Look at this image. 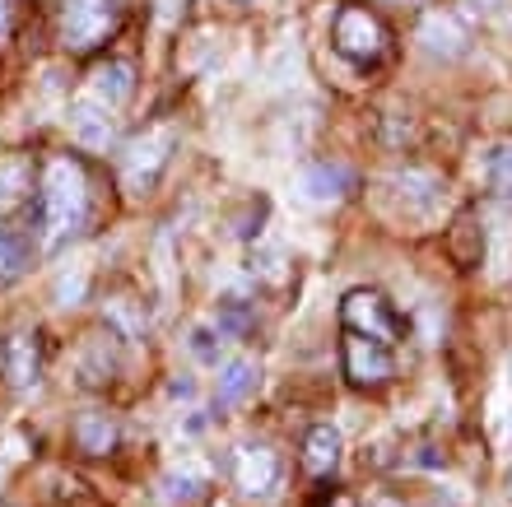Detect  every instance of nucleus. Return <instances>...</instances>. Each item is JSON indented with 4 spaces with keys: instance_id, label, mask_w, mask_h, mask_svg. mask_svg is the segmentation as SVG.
Returning a JSON list of instances; mask_svg holds the SVG:
<instances>
[{
    "instance_id": "obj_1",
    "label": "nucleus",
    "mask_w": 512,
    "mask_h": 507,
    "mask_svg": "<svg viewBox=\"0 0 512 507\" xmlns=\"http://www.w3.org/2000/svg\"><path fill=\"white\" fill-rule=\"evenodd\" d=\"M89 210V187H84L80 163L56 159L42 177V228H47V247H61L66 238H75Z\"/></svg>"
},
{
    "instance_id": "obj_2",
    "label": "nucleus",
    "mask_w": 512,
    "mask_h": 507,
    "mask_svg": "<svg viewBox=\"0 0 512 507\" xmlns=\"http://www.w3.org/2000/svg\"><path fill=\"white\" fill-rule=\"evenodd\" d=\"M331 47L354 66H378L382 52H387V28L364 5H340L336 19H331Z\"/></svg>"
},
{
    "instance_id": "obj_3",
    "label": "nucleus",
    "mask_w": 512,
    "mask_h": 507,
    "mask_svg": "<svg viewBox=\"0 0 512 507\" xmlns=\"http://www.w3.org/2000/svg\"><path fill=\"white\" fill-rule=\"evenodd\" d=\"M340 321H345V331L373 335V340H382V345H396V340L405 335L401 312H396L378 289H350L345 303H340Z\"/></svg>"
},
{
    "instance_id": "obj_4",
    "label": "nucleus",
    "mask_w": 512,
    "mask_h": 507,
    "mask_svg": "<svg viewBox=\"0 0 512 507\" xmlns=\"http://www.w3.org/2000/svg\"><path fill=\"white\" fill-rule=\"evenodd\" d=\"M340 363H345V377H350L354 387H382V382H391V373H396L391 345H382L373 335H359V331H345Z\"/></svg>"
},
{
    "instance_id": "obj_5",
    "label": "nucleus",
    "mask_w": 512,
    "mask_h": 507,
    "mask_svg": "<svg viewBox=\"0 0 512 507\" xmlns=\"http://www.w3.org/2000/svg\"><path fill=\"white\" fill-rule=\"evenodd\" d=\"M168 159H173V131H149L145 140H135L131 149H126L122 159V182L126 191H149L154 182H159V173L168 168Z\"/></svg>"
},
{
    "instance_id": "obj_6",
    "label": "nucleus",
    "mask_w": 512,
    "mask_h": 507,
    "mask_svg": "<svg viewBox=\"0 0 512 507\" xmlns=\"http://www.w3.org/2000/svg\"><path fill=\"white\" fill-rule=\"evenodd\" d=\"M387 187L391 196L401 201V214L405 219H433V214L443 210V177H433V173H419V168H405V173H391L387 177Z\"/></svg>"
},
{
    "instance_id": "obj_7",
    "label": "nucleus",
    "mask_w": 512,
    "mask_h": 507,
    "mask_svg": "<svg viewBox=\"0 0 512 507\" xmlns=\"http://www.w3.org/2000/svg\"><path fill=\"white\" fill-rule=\"evenodd\" d=\"M66 126H70V140L84 149H108L112 145V131H117V117L103 98L84 94L66 107Z\"/></svg>"
},
{
    "instance_id": "obj_8",
    "label": "nucleus",
    "mask_w": 512,
    "mask_h": 507,
    "mask_svg": "<svg viewBox=\"0 0 512 507\" xmlns=\"http://www.w3.org/2000/svg\"><path fill=\"white\" fill-rule=\"evenodd\" d=\"M112 24L108 0H66V14H61V33H66L70 47H94Z\"/></svg>"
},
{
    "instance_id": "obj_9",
    "label": "nucleus",
    "mask_w": 512,
    "mask_h": 507,
    "mask_svg": "<svg viewBox=\"0 0 512 507\" xmlns=\"http://www.w3.org/2000/svg\"><path fill=\"white\" fill-rule=\"evenodd\" d=\"M233 480H238L243 494L266 498L280 484V456L270 452V447H243L238 461H233Z\"/></svg>"
},
{
    "instance_id": "obj_10",
    "label": "nucleus",
    "mask_w": 512,
    "mask_h": 507,
    "mask_svg": "<svg viewBox=\"0 0 512 507\" xmlns=\"http://www.w3.org/2000/svg\"><path fill=\"white\" fill-rule=\"evenodd\" d=\"M298 187H303V201L312 205H340L354 191V173L345 163H312V168H303Z\"/></svg>"
},
{
    "instance_id": "obj_11",
    "label": "nucleus",
    "mask_w": 512,
    "mask_h": 507,
    "mask_svg": "<svg viewBox=\"0 0 512 507\" xmlns=\"http://www.w3.org/2000/svg\"><path fill=\"white\" fill-rule=\"evenodd\" d=\"M419 47L438 61H457L466 56V28L452 19V14H424V24H419Z\"/></svg>"
},
{
    "instance_id": "obj_12",
    "label": "nucleus",
    "mask_w": 512,
    "mask_h": 507,
    "mask_svg": "<svg viewBox=\"0 0 512 507\" xmlns=\"http://www.w3.org/2000/svg\"><path fill=\"white\" fill-rule=\"evenodd\" d=\"M256 382H261V368H256L252 359H224L219 363V382H215V405L219 410L243 405L256 391Z\"/></svg>"
},
{
    "instance_id": "obj_13",
    "label": "nucleus",
    "mask_w": 512,
    "mask_h": 507,
    "mask_svg": "<svg viewBox=\"0 0 512 507\" xmlns=\"http://www.w3.org/2000/svg\"><path fill=\"white\" fill-rule=\"evenodd\" d=\"M28 187H33V168H28V159H19V154H0V214L24 201Z\"/></svg>"
},
{
    "instance_id": "obj_14",
    "label": "nucleus",
    "mask_w": 512,
    "mask_h": 507,
    "mask_svg": "<svg viewBox=\"0 0 512 507\" xmlns=\"http://www.w3.org/2000/svg\"><path fill=\"white\" fill-rule=\"evenodd\" d=\"M135 94V75L126 61H108V66L94 70V98H103L108 107H122Z\"/></svg>"
},
{
    "instance_id": "obj_15",
    "label": "nucleus",
    "mask_w": 512,
    "mask_h": 507,
    "mask_svg": "<svg viewBox=\"0 0 512 507\" xmlns=\"http://www.w3.org/2000/svg\"><path fill=\"white\" fill-rule=\"evenodd\" d=\"M303 452H308V470L312 475H331L340 461V428L331 424H317L308 433V442H303Z\"/></svg>"
},
{
    "instance_id": "obj_16",
    "label": "nucleus",
    "mask_w": 512,
    "mask_h": 507,
    "mask_svg": "<svg viewBox=\"0 0 512 507\" xmlns=\"http://www.w3.org/2000/svg\"><path fill=\"white\" fill-rule=\"evenodd\" d=\"M187 349H191V359L196 363H205V368H219L224 363V349H229V335L219 331V326H191V335H187Z\"/></svg>"
},
{
    "instance_id": "obj_17",
    "label": "nucleus",
    "mask_w": 512,
    "mask_h": 507,
    "mask_svg": "<svg viewBox=\"0 0 512 507\" xmlns=\"http://www.w3.org/2000/svg\"><path fill=\"white\" fill-rule=\"evenodd\" d=\"M75 438H80V447L84 452H94V456H103L117 442V424H112L108 414H98V410H89V414H80V424H75Z\"/></svg>"
},
{
    "instance_id": "obj_18",
    "label": "nucleus",
    "mask_w": 512,
    "mask_h": 507,
    "mask_svg": "<svg viewBox=\"0 0 512 507\" xmlns=\"http://www.w3.org/2000/svg\"><path fill=\"white\" fill-rule=\"evenodd\" d=\"M10 382L19 391H33L38 387V349L28 335H14L10 340Z\"/></svg>"
},
{
    "instance_id": "obj_19",
    "label": "nucleus",
    "mask_w": 512,
    "mask_h": 507,
    "mask_svg": "<svg viewBox=\"0 0 512 507\" xmlns=\"http://www.w3.org/2000/svg\"><path fill=\"white\" fill-rule=\"evenodd\" d=\"M24 270H28V242L19 238V233H5V228H0V289L19 284Z\"/></svg>"
},
{
    "instance_id": "obj_20",
    "label": "nucleus",
    "mask_w": 512,
    "mask_h": 507,
    "mask_svg": "<svg viewBox=\"0 0 512 507\" xmlns=\"http://www.w3.org/2000/svg\"><path fill=\"white\" fill-rule=\"evenodd\" d=\"M489 187L499 191V196H512V145L489 154Z\"/></svg>"
},
{
    "instance_id": "obj_21",
    "label": "nucleus",
    "mask_w": 512,
    "mask_h": 507,
    "mask_svg": "<svg viewBox=\"0 0 512 507\" xmlns=\"http://www.w3.org/2000/svg\"><path fill=\"white\" fill-rule=\"evenodd\" d=\"M84 284H89V270L84 266H75V275H61V284H56V303L75 307L84 298Z\"/></svg>"
},
{
    "instance_id": "obj_22",
    "label": "nucleus",
    "mask_w": 512,
    "mask_h": 507,
    "mask_svg": "<svg viewBox=\"0 0 512 507\" xmlns=\"http://www.w3.org/2000/svg\"><path fill=\"white\" fill-rule=\"evenodd\" d=\"M196 489H201L196 475H168V480H163V498H168V503H191Z\"/></svg>"
},
{
    "instance_id": "obj_23",
    "label": "nucleus",
    "mask_w": 512,
    "mask_h": 507,
    "mask_svg": "<svg viewBox=\"0 0 512 507\" xmlns=\"http://www.w3.org/2000/svg\"><path fill=\"white\" fill-rule=\"evenodd\" d=\"M252 270H261L266 280H280V252H275V247H261V252H252Z\"/></svg>"
},
{
    "instance_id": "obj_24",
    "label": "nucleus",
    "mask_w": 512,
    "mask_h": 507,
    "mask_svg": "<svg viewBox=\"0 0 512 507\" xmlns=\"http://www.w3.org/2000/svg\"><path fill=\"white\" fill-rule=\"evenodd\" d=\"M475 14H485V19H499V14H508L512 0H466Z\"/></svg>"
},
{
    "instance_id": "obj_25",
    "label": "nucleus",
    "mask_w": 512,
    "mask_h": 507,
    "mask_svg": "<svg viewBox=\"0 0 512 507\" xmlns=\"http://www.w3.org/2000/svg\"><path fill=\"white\" fill-rule=\"evenodd\" d=\"M10 24H14V5L10 0H0V38L10 33Z\"/></svg>"
},
{
    "instance_id": "obj_26",
    "label": "nucleus",
    "mask_w": 512,
    "mask_h": 507,
    "mask_svg": "<svg viewBox=\"0 0 512 507\" xmlns=\"http://www.w3.org/2000/svg\"><path fill=\"white\" fill-rule=\"evenodd\" d=\"M373 507H401L396 498H373Z\"/></svg>"
}]
</instances>
